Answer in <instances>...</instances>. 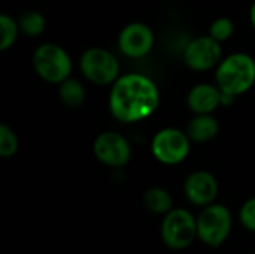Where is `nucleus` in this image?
<instances>
[{
  "label": "nucleus",
  "mask_w": 255,
  "mask_h": 254,
  "mask_svg": "<svg viewBox=\"0 0 255 254\" xmlns=\"http://www.w3.org/2000/svg\"><path fill=\"white\" fill-rule=\"evenodd\" d=\"M232 226L230 210L221 204H211L203 207L197 217V238L209 247H220L229 238Z\"/></svg>",
  "instance_id": "5"
},
{
  "label": "nucleus",
  "mask_w": 255,
  "mask_h": 254,
  "mask_svg": "<svg viewBox=\"0 0 255 254\" xmlns=\"http://www.w3.org/2000/svg\"><path fill=\"white\" fill-rule=\"evenodd\" d=\"M197 238V219L184 210H170L161 223V240L172 250H184Z\"/></svg>",
  "instance_id": "7"
},
{
  "label": "nucleus",
  "mask_w": 255,
  "mask_h": 254,
  "mask_svg": "<svg viewBox=\"0 0 255 254\" xmlns=\"http://www.w3.org/2000/svg\"><path fill=\"white\" fill-rule=\"evenodd\" d=\"M191 151V139L187 132L176 127L158 130L151 141V153L163 165L173 166L182 163Z\"/></svg>",
  "instance_id": "6"
},
{
  "label": "nucleus",
  "mask_w": 255,
  "mask_h": 254,
  "mask_svg": "<svg viewBox=\"0 0 255 254\" xmlns=\"http://www.w3.org/2000/svg\"><path fill=\"white\" fill-rule=\"evenodd\" d=\"M19 148V141L16 133L6 124L0 126V156L9 159L16 154Z\"/></svg>",
  "instance_id": "18"
},
{
  "label": "nucleus",
  "mask_w": 255,
  "mask_h": 254,
  "mask_svg": "<svg viewBox=\"0 0 255 254\" xmlns=\"http://www.w3.org/2000/svg\"><path fill=\"white\" fill-rule=\"evenodd\" d=\"M154 31L145 22L127 24L118 36V48L128 58H142L148 55L154 46Z\"/></svg>",
  "instance_id": "10"
},
{
  "label": "nucleus",
  "mask_w": 255,
  "mask_h": 254,
  "mask_svg": "<svg viewBox=\"0 0 255 254\" xmlns=\"http://www.w3.org/2000/svg\"><path fill=\"white\" fill-rule=\"evenodd\" d=\"M233 33H235V22L227 16L217 18L209 27V34L221 43L229 40L233 36Z\"/></svg>",
  "instance_id": "19"
},
{
  "label": "nucleus",
  "mask_w": 255,
  "mask_h": 254,
  "mask_svg": "<svg viewBox=\"0 0 255 254\" xmlns=\"http://www.w3.org/2000/svg\"><path fill=\"white\" fill-rule=\"evenodd\" d=\"M36 73L46 82L60 84L72 73V58L69 52L57 43L39 45L31 57Z\"/></svg>",
  "instance_id": "3"
},
{
  "label": "nucleus",
  "mask_w": 255,
  "mask_h": 254,
  "mask_svg": "<svg viewBox=\"0 0 255 254\" xmlns=\"http://www.w3.org/2000/svg\"><path fill=\"white\" fill-rule=\"evenodd\" d=\"M82 75L96 85H112L121 75L118 58L108 49L93 46L85 49L79 57Z\"/></svg>",
  "instance_id": "4"
},
{
  "label": "nucleus",
  "mask_w": 255,
  "mask_h": 254,
  "mask_svg": "<svg viewBox=\"0 0 255 254\" xmlns=\"http://www.w3.org/2000/svg\"><path fill=\"white\" fill-rule=\"evenodd\" d=\"M220 132L218 120L212 114H196L187 126V135L193 142H209Z\"/></svg>",
  "instance_id": "13"
},
{
  "label": "nucleus",
  "mask_w": 255,
  "mask_h": 254,
  "mask_svg": "<svg viewBox=\"0 0 255 254\" xmlns=\"http://www.w3.org/2000/svg\"><path fill=\"white\" fill-rule=\"evenodd\" d=\"M0 30H1V37H0V49L6 51L9 49L18 39V34L21 33L18 19H13L7 13L0 15Z\"/></svg>",
  "instance_id": "17"
},
{
  "label": "nucleus",
  "mask_w": 255,
  "mask_h": 254,
  "mask_svg": "<svg viewBox=\"0 0 255 254\" xmlns=\"http://www.w3.org/2000/svg\"><path fill=\"white\" fill-rule=\"evenodd\" d=\"M160 105L157 84L142 73L121 75L109 93V111L124 124L137 123L151 117Z\"/></svg>",
  "instance_id": "1"
},
{
  "label": "nucleus",
  "mask_w": 255,
  "mask_h": 254,
  "mask_svg": "<svg viewBox=\"0 0 255 254\" xmlns=\"http://www.w3.org/2000/svg\"><path fill=\"white\" fill-rule=\"evenodd\" d=\"M215 84L224 97L235 99L255 84V60L247 52H233L215 67Z\"/></svg>",
  "instance_id": "2"
},
{
  "label": "nucleus",
  "mask_w": 255,
  "mask_h": 254,
  "mask_svg": "<svg viewBox=\"0 0 255 254\" xmlns=\"http://www.w3.org/2000/svg\"><path fill=\"white\" fill-rule=\"evenodd\" d=\"M58 97L69 108H79L85 102V88L81 81L67 78L58 84Z\"/></svg>",
  "instance_id": "15"
},
{
  "label": "nucleus",
  "mask_w": 255,
  "mask_h": 254,
  "mask_svg": "<svg viewBox=\"0 0 255 254\" xmlns=\"http://www.w3.org/2000/svg\"><path fill=\"white\" fill-rule=\"evenodd\" d=\"M250 19H251V24H253V27L255 28V0L253 1L251 7H250Z\"/></svg>",
  "instance_id": "21"
},
{
  "label": "nucleus",
  "mask_w": 255,
  "mask_h": 254,
  "mask_svg": "<svg viewBox=\"0 0 255 254\" xmlns=\"http://www.w3.org/2000/svg\"><path fill=\"white\" fill-rule=\"evenodd\" d=\"M184 63L197 72H205L217 67L223 60L221 42L215 40L211 34L197 36L187 43L182 52Z\"/></svg>",
  "instance_id": "8"
},
{
  "label": "nucleus",
  "mask_w": 255,
  "mask_h": 254,
  "mask_svg": "<svg viewBox=\"0 0 255 254\" xmlns=\"http://www.w3.org/2000/svg\"><path fill=\"white\" fill-rule=\"evenodd\" d=\"M187 105L194 114H214L223 105V91L217 84H196L188 91Z\"/></svg>",
  "instance_id": "12"
},
{
  "label": "nucleus",
  "mask_w": 255,
  "mask_h": 254,
  "mask_svg": "<svg viewBox=\"0 0 255 254\" xmlns=\"http://www.w3.org/2000/svg\"><path fill=\"white\" fill-rule=\"evenodd\" d=\"M184 193L190 204L196 207H208L214 204L218 196V181L209 171H196L187 177Z\"/></svg>",
  "instance_id": "11"
},
{
  "label": "nucleus",
  "mask_w": 255,
  "mask_h": 254,
  "mask_svg": "<svg viewBox=\"0 0 255 254\" xmlns=\"http://www.w3.org/2000/svg\"><path fill=\"white\" fill-rule=\"evenodd\" d=\"M143 205L151 214L166 216L173 210V201L170 193L163 187H151L143 195Z\"/></svg>",
  "instance_id": "14"
},
{
  "label": "nucleus",
  "mask_w": 255,
  "mask_h": 254,
  "mask_svg": "<svg viewBox=\"0 0 255 254\" xmlns=\"http://www.w3.org/2000/svg\"><path fill=\"white\" fill-rule=\"evenodd\" d=\"M19 30L28 37L40 36L46 27V18L39 10H27L18 18Z\"/></svg>",
  "instance_id": "16"
},
{
  "label": "nucleus",
  "mask_w": 255,
  "mask_h": 254,
  "mask_svg": "<svg viewBox=\"0 0 255 254\" xmlns=\"http://www.w3.org/2000/svg\"><path fill=\"white\" fill-rule=\"evenodd\" d=\"M250 254H255V253H250Z\"/></svg>",
  "instance_id": "22"
},
{
  "label": "nucleus",
  "mask_w": 255,
  "mask_h": 254,
  "mask_svg": "<svg viewBox=\"0 0 255 254\" xmlns=\"http://www.w3.org/2000/svg\"><path fill=\"white\" fill-rule=\"evenodd\" d=\"M239 217H241V223L244 225V228L255 232V198L248 199L242 205Z\"/></svg>",
  "instance_id": "20"
},
{
  "label": "nucleus",
  "mask_w": 255,
  "mask_h": 254,
  "mask_svg": "<svg viewBox=\"0 0 255 254\" xmlns=\"http://www.w3.org/2000/svg\"><path fill=\"white\" fill-rule=\"evenodd\" d=\"M96 159L111 168H121L128 163L131 157V147L128 141L118 132H102L93 144Z\"/></svg>",
  "instance_id": "9"
}]
</instances>
